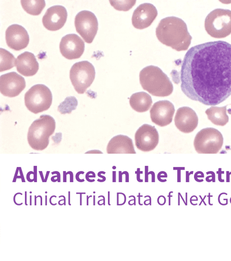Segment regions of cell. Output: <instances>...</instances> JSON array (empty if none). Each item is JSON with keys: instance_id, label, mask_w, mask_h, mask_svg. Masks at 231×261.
I'll use <instances>...</instances> for the list:
<instances>
[{"instance_id": "obj_1", "label": "cell", "mask_w": 231, "mask_h": 261, "mask_svg": "<svg viewBox=\"0 0 231 261\" xmlns=\"http://www.w3.org/2000/svg\"><path fill=\"white\" fill-rule=\"evenodd\" d=\"M181 89L192 100L215 107L231 95V44L223 41L194 46L185 55Z\"/></svg>"}, {"instance_id": "obj_2", "label": "cell", "mask_w": 231, "mask_h": 261, "mask_svg": "<svg viewBox=\"0 0 231 261\" xmlns=\"http://www.w3.org/2000/svg\"><path fill=\"white\" fill-rule=\"evenodd\" d=\"M155 33L162 44L178 52L187 50L191 43L192 37L186 23L177 17L170 16L161 20Z\"/></svg>"}, {"instance_id": "obj_3", "label": "cell", "mask_w": 231, "mask_h": 261, "mask_svg": "<svg viewBox=\"0 0 231 261\" xmlns=\"http://www.w3.org/2000/svg\"><path fill=\"white\" fill-rule=\"evenodd\" d=\"M140 81L144 90L158 97H166L174 91V86L168 75L158 67H145L140 73Z\"/></svg>"}, {"instance_id": "obj_4", "label": "cell", "mask_w": 231, "mask_h": 261, "mask_svg": "<svg viewBox=\"0 0 231 261\" xmlns=\"http://www.w3.org/2000/svg\"><path fill=\"white\" fill-rule=\"evenodd\" d=\"M56 121L52 116L42 115L30 125L27 134L29 145L34 150H45L49 144V138L56 129Z\"/></svg>"}, {"instance_id": "obj_5", "label": "cell", "mask_w": 231, "mask_h": 261, "mask_svg": "<svg viewBox=\"0 0 231 261\" xmlns=\"http://www.w3.org/2000/svg\"><path fill=\"white\" fill-rule=\"evenodd\" d=\"M205 28L208 35L216 39H223L231 34V11L216 9L208 15Z\"/></svg>"}, {"instance_id": "obj_6", "label": "cell", "mask_w": 231, "mask_h": 261, "mask_svg": "<svg viewBox=\"0 0 231 261\" xmlns=\"http://www.w3.org/2000/svg\"><path fill=\"white\" fill-rule=\"evenodd\" d=\"M52 100L51 91L44 84L32 86L24 96L25 105L29 111L35 114L48 111Z\"/></svg>"}, {"instance_id": "obj_7", "label": "cell", "mask_w": 231, "mask_h": 261, "mask_svg": "<svg viewBox=\"0 0 231 261\" xmlns=\"http://www.w3.org/2000/svg\"><path fill=\"white\" fill-rule=\"evenodd\" d=\"M223 136L219 130L206 128L200 130L195 137L194 146L200 154H216L223 146Z\"/></svg>"}, {"instance_id": "obj_8", "label": "cell", "mask_w": 231, "mask_h": 261, "mask_svg": "<svg viewBox=\"0 0 231 261\" xmlns=\"http://www.w3.org/2000/svg\"><path fill=\"white\" fill-rule=\"evenodd\" d=\"M95 70L89 61H85L75 64L70 71V78L74 89L79 94H83L93 83Z\"/></svg>"}, {"instance_id": "obj_9", "label": "cell", "mask_w": 231, "mask_h": 261, "mask_svg": "<svg viewBox=\"0 0 231 261\" xmlns=\"http://www.w3.org/2000/svg\"><path fill=\"white\" fill-rule=\"evenodd\" d=\"M75 26L86 43H92L98 30V19L94 13L86 10L79 12L75 16Z\"/></svg>"}, {"instance_id": "obj_10", "label": "cell", "mask_w": 231, "mask_h": 261, "mask_svg": "<svg viewBox=\"0 0 231 261\" xmlns=\"http://www.w3.org/2000/svg\"><path fill=\"white\" fill-rule=\"evenodd\" d=\"M138 149L145 152L153 150L158 144L159 134L156 128L149 124L139 128L135 135Z\"/></svg>"}, {"instance_id": "obj_11", "label": "cell", "mask_w": 231, "mask_h": 261, "mask_svg": "<svg viewBox=\"0 0 231 261\" xmlns=\"http://www.w3.org/2000/svg\"><path fill=\"white\" fill-rule=\"evenodd\" d=\"M26 86L25 79L16 72L4 74L0 77V92L7 97H16L25 89Z\"/></svg>"}, {"instance_id": "obj_12", "label": "cell", "mask_w": 231, "mask_h": 261, "mask_svg": "<svg viewBox=\"0 0 231 261\" xmlns=\"http://www.w3.org/2000/svg\"><path fill=\"white\" fill-rule=\"evenodd\" d=\"M85 42L75 34H69L61 39L60 50L63 57L69 60H77L85 51Z\"/></svg>"}, {"instance_id": "obj_13", "label": "cell", "mask_w": 231, "mask_h": 261, "mask_svg": "<svg viewBox=\"0 0 231 261\" xmlns=\"http://www.w3.org/2000/svg\"><path fill=\"white\" fill-rule=\"evenodd\" d=\"M175 112L174 105L170 101L159 100L150 109L151 120L159 127H166L172 123Z\"/></svg>"}, {"instance_id": "obj_14", "label": "cell", "mask_w": 231, "mask_h": 261, "mask_svg": "<svg viewBox=\"0 0 231 261\" xmlns=\"http://www.w3.org/2000/svg\"><path fill=\"white\" fill-rule=\"evenodd\" d=\"M158 15L156 8L152 4L144 3L139 6L134 11L132 23L137 29H145L150 26Z\"/></svg>"}, {"instance_id": "obj_15", "label": "cell", "mask_w": 231, "mask_h": 261, "mask_svg": "<svg viewBox=\"0 0 231 261\" xmlns=\"http://www.w3.org/2000/svg\"><path fill=\"white\" fill-rule=\"evenodd\" d=\"M68 17L64 7L54 6L48 8L43 18L44 27L50 31H57L64 27Z\"/></svg>"}, {"instance_id": "obj_16", "label": "cell", "mask_w": 231, "mask_h": 261, "mask_svg": "<svg viewBox=\"0 0 231 261\" xmlns=\"http://www.w3.org/2000/svg\"><path fill=\"white\" fill-rule=\"evenodd\" d=\"M6 39L8 47L15 50L26 48L30 42L26 29L18 24L11 25L7 28Z\"/></svg>"}, {"instance_id": "obj_17", "label": "cell", "mask_w": 231, "mask_h": 261, "mask_svg": "<svg viewBox=\"0 0 231 261\" xmlns=\"http://www.w3.org/2000/svg\"><path fill=\"white\" fill-rule=\"evenodd\" d=\"M175 124L180 132L191 133L196 129L199 124V117L195 112L190 108H180L176 112Z\"/></svg>"}, {"instance_id": "obj_18", "label": "cell", "mask_w": 231, "mask_h": 261, "mask_svg": "<svg viewBox=\"0 0 231 261\" xmlns=\"http://www.w3.org/2000/svg\"><path fill=\"white\" fill-rule=\"evenodd\" d=\"M15 66L17 71L25 77L36 75L39 70V64L32 53L24 52L16 58Z\"/></svg>"}, {"instance_id": "obj_19", "label": "cell", "mask_w": 231, "mask_h": 261, "mask_svg": "<svg viewBox=\"0 0 231 261\" xmlns=\"http://www.w3.org/2000/svg\"><path fill=\"white\" fill-rule=\"evenodd\" d=\"M107 151L108 154H136L133 142L127 136L119 135L109 142Z\"/></svg>"}, {"instance_id": "obj_20", "label": "cell", "mask_w": 231, "mask_h": 261, "mask_svg": "<svg viewBox=\"0 0 231 261\" xmlns=\"http://www.w3.org/2000/svg\"><path fill=\"white\" fill-rule=\"evenodd\" d=\"M152 103V97L145 92H137L129 98L130 106L133 110L139 113L148 111Z\"/></svg>"}, {"instance_id": "obj_21", "label": "cell", "mask_w": 231, "mask_h": 261, "mask_svg": "<svg viewBox=\"0 0 231 261\" xmlns=\"http://www.w3.org/2000/svg\"><path fill=\"white\" fill-rule=\"evenodd\" d=\"M208 119L215 125L224 126L228 123L229 117L227 115L226 107H212L205 112Z\"/></svg>"}, {"instance_id": "obj_22", "label": "cell", "mask_w": 231, "mask_h": 261, "mask_svg": "<svg viewBox=\"0 0 231 261\" xmlns=\"http://www.w3.org/2000/svg\"><path fill=\"white\" fill-rule=\"evenodd\" d=\"M21 4L23 10L28 14L31 15H39L44 10L46 3L44 0L40 1H21Z\"/></svg>"}, {"instance_id": "obj_23", "label": "cell", "mask_w": 231, "mask_h": 261, "mask_svg": "<svg viewBox=\"0 0 231 261\" xmlns=\"http://www.w3.org/2000/svg\"><path fill=\"white\" fill-rule=\"evenodd\" d=\"M16 60L13 55L7 50L0 48V72L13 68Z\"/></svg>"}, {"instance_id": "obj_24", "label": "cell", "mask_w": 231, "mask_h": 261, "mask_svg": "<svg viewBox=\"0 0 231 261\" xmlns=\"http://www.w3.org/2000/svg\"><path fill=\"white\" fill-rule=\"evenodd\" d=\"M78 104V102L76 98L70 96L58 106V111L61 114H67V113L70 114L73 111L77 109Z\"/></svg>"}, {"instance_id": "obj_25", "label": "cell", "mask_w": 231, "mask_h": 261, "mask_svg": "<svg viewBox=\"0 0 231 261\" xmlns=\"http://www.w3.org/2000/svg\"><path fill=\"white\" fill-rule=\"evenodd\" d=\"M111 6L117 11H128L136 4V1H109Z\"/></svg>"}]
</instances>
